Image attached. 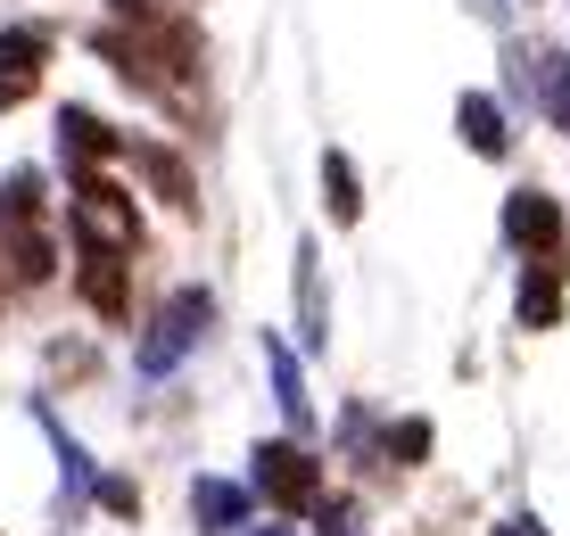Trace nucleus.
<instances>
[{
  "mask_svg": "<svg viewBox=\"0 0 570 536\" xmlns=\"http://www.w3.org/2000/svg\"><path fill=\"white\" fill-rule=\"evenodd\" d=\"M504 240H513L529 265H538V256H562V207L546 190H513L504 198Z\"/></svg>",
  "mask_w": 570,
  "mask_h": 536,
  "instance_id": "obj_5",
  "label": "nucleus"
},
{
  "mask_svg": "<svg viewBox=\"0 0 570 536\" xmlns=\"http://www.w3.org/2000/svg\"><path fill=\"white\" fill-rule=\"evenodd\" d=\"M75 240H100V248H141V215H132V190L108 182L100 166L75 173V207H67Z\"/></svg>",
  "mask_w": 570,
  "mask_h": 536,
  "instance_id": "obj_1",
  "label": "nucleus"
},
{
  "mask_svg": "<svg viewBox=\"0 0 570 536\" xmlns=\"http://www.w3.org/2000/svg\"><path fill=\"white\" fill-rule=\"evenodd\" d=\"M323 207H331V224H356V215H364V198H356V166H347L340 149L323 157Z\"/></svg>",
  "mask_w": 570,
  "mask_h": 536,
  "instance_id": "obj_13",
  "label": "nucleus"
},
{
  "mask_svg": "<svg viewBox=\"0 0 570 536\" xmlns=\"http://www.w3.org/2000/svg\"><path fill=\"white\" fill-rule=\"evenodd\" d=\"M125 157L149 173V190L166 198V207H183V215L199 207V190H190V173H183V157H174V149H157V141H125Z\"/></svg>",
  "mask_w": 570,
  "mask_h": 536,
  "instance_id": "obj_9",
  "label": "nucleus"
},
{
  "mask_svg": "<svg viewBox=\"0 0 570 536\" xmlns=\"http://www.w3.org/2000/svg\"><path fill=\"white\" fill-rule=\"evenodd\" d=\"M42 58H50V26H9L0 33V108H17V99L33 91Z\"/></svg>",
  "mask_w": 570,
  "mask_h": 536,
  "instance_id": "obj_6",
  "label": "nucleus"
},
{
  "mask_svg": "<svg viewBox=\"0 0 570 536\" xmlns=\"http://www.w3.org/2000/svg\"><path fill=\"white\" fill-rule=\"evenodd\" d=\"M521 322L529 330H554L562 322V256H538L521 272Z\"/></svg>",
  "mask_w": 570,
  "mask_h": 536,
  "instance_id": "obj_10",
  "label": "nucleus"
},
{
  "mask_svg": "<svg viewBox=\"0 0 570 536\" xmlns=\"http://www.w3.org/2000/svg\"><path fill=\"white\" fill-rule=\"evenodd\" d=\"M422 454H430V421H397V429H389V463H405V470H414Z\"/></svg>",
  "mask_w": 570,
  "mask_h": 536,
  "instance_id": "obj_14",
  "label": "nucleus"
},
{
  "mask_svg": "<svg viewBox=\"0 0 570 536\" xmlns=\"http://www.w3.org/2000/svg\"><path fill=\"white\" fill-rule=\"evenodd\" d=\"M58 149H67V173H83V166L125 157V132H108L91 108H67V116H58Z\"/></svg>",
  "mask_w": 570,
  "mask_h": 536,
  "instance_id": "obj_7",
  "label": "nucleus"
},
{
  "mask_svg": "<svg viewBox=\"0 0 570 536\" xmlns=\"http://www.w3.org/2000/svg\"><path fill=\"white\" fill-rule=\"evenodd\" d=\"M455 132H463L480 157H504V108H497L488 91H463V99H455Z\"/></svg>",
  "mask_w": 570,
  "mask_h": 536,
  "instance_id": "obj_11",
  "label": "nucleus"
},
{
  "mask_svg": "<svg viewBox=\"0 0 570 536\" xmlns=\"http://www.w3.org/2000/svg\"><path fill=\"white\" fill-rule=\"evenodd\" d=\"M190 512L207 520V536H232V528H240V512H248V495L224 487V479H199V487H190Z\"/></svg>",
  "mask_w": 570,
  "mask_h": 536,
  "instance_id": "obj_12",
  "label": "nucleus"
},
{
  "mask_svg": "<svg viewBox=\"0 0 570 536\" xmlns=\"http://www.w3.org/2000/svg\"><path fill=\"white\" fill-rule=\"evenodd\" d=\"M257 495L282 504V512H314L323 504V463H314L306 446L273 438V446H257Z\"/></svg>",
  "mask_w": 570,
  "mask_h": 536,
  "instance_id": "obj_2",
  "label": "nucleus"
},
{
  "mask_svg": "<svg viewBox=\"0 0 570 536\" xmlns=\"http://www.w3.org/2000/svg\"><path fill=\"white\" fill-rule=\"evenodd\" d=\"M207 314H215V306H207V289H174V297H166V314L149 322V339H141V355H132V364H141L149 380H157V371H174V364H183V347L207 330Z\"/></svg>",
  "mask_w": 570,
  "mask_h": 536,
  "instance_id": "obj_3",
  "label": "nucleus"
},
{
  "mask_svg": "<svg viewBox=\"0 0 570 536\" xmlns=\"http://www.w3.org/2000/svg\"><path fill=\"white\" fill-rule=\"evenodd\" d=\"M273 388H282V413L298 421V413H306V388H298V364H289V347H273Z\"/></svg>",
  "mask_w": 570,
  "mask_h": 536,
  "instance_id": "obj_15",
  "label": "nucleus"
},
{
  "mask_svg": "<svg viewBox=\"0 0 570 536\" xmlns=\"http://www.w3.org/2000/svg\"><path fill=\"white\" fill-rule=\"evenodd\" d=\"M125 256L132 248H100V240H75V289H83L91 314H108V322H125L132 289H125Z\"/></svg>",
  "mask_w": 570,
  "mask_h": 536,
  "instance_id": "obj_4",
  "label": "nucleus"
},
{
  "mask_svg": "<svg viewBox=\"0 0 570 536\" xmlns=\"http://www.w3.org/2000/svg\"><path fill=\"white\" fill-rule=\"evenodd\" d=\"M0 265L33 289V281H50V272H58V240L42 224H0Z\"/></svg>",
  "mask_w": 570,
  "mask_h": 536,
  "instance_id": "obj_8",
  "label": "nucleus"
},
{
  "mask_svg": "<svg viewBox=\"0 0 570 536\" xmlns=\"http://www.w3.org/2000/svg\"><path fill=\"white\" fill-rule=\"evenodd\" d=\"M497 536H546V528H538V520H529V512H521V520H504Z\"/></svg>",
  "mask_w": 570,
  "mask_h": 536,
  "instance_id": "obj_18",
  "label": "nucleus"
},
{
  "mask_svg": "<svg viewBox=\"0 0 570 536\" xmlns=\"http://www.w3.org/2000/svg\"><path fill=\"white\" fill-rule=\"evenodd\" d=\"M314 536H347V504H331V512L314 504Z\"/></svg>",
  "mask_w": 570,
  "mask_h": 536,
  "instance_id": "obj_17",
  "label": "nucleus"
},
{
  "mask_svg": "<svg viewBox=\"0 0 570 536\" xmlns=\"http://www.w3.org/2000/svg\"><path fill=\"white\" fill-rule=\"evenodd\" d=\"M100 504H108V512H141V487H125V479H100Z\"/></svg>",
  "mask_w": 570,
  "mask_h": 536,
  "instance_id": "obj_16",
  "label": "nucleus"
}]
</instances>
